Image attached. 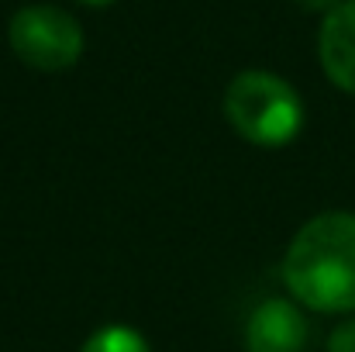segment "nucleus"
I'll use <instances>...</instances> for the list:
<instances>
[{
	"instance_id": "nucleus-7",
	"label": "nucleus",
	"mask_w": 355,
	"mask_h": 352,
	"mask_svg": "<svg viewBox=\"0 0 355 352\" xmlns=\"http://www.w3.org/2000/svg\"><path fill=\"white\" fill-rule=\"evenodd\" d=\"M328 352H355V318L338 325L328 339Z\"/></svg>"
},
{
	"instance_id": "nucleus-6",
	"label": "nucleus",
	"mask_w": 355,
	"mask_h": 352,
	"mask_svg": "<svg viewBox=\"0 0 355 352\" xmlns=\"http://www.w3.org/2000/svg\"><path fill=\"white\" fill-rule=\"evenodd\" d=\"M80 352H148V342L131 325H104L83 342Z\"/></svg>"
},
{
	"instance_id": "nucleus-2",
	"label": "nucleus",
	"mask_w": 355,
	"mask_h": 352,
	"mask_svg": "<svg viewBox=\"0 0 355 352\" xmlns=\"http://www.w3.org/2000/svg\"><path fill=\"white\" fill-rule=\"evenodd\" d=\"M225 117L245 142L279 149L300 135L304 104L300 94L276 73L245 69L225 90Z\"/></svg>"
},
{
	"instance_id": "nucleus-8",
	"label": "nucleus",
	"mask_w": 355,
	"mask_h": 352,
	"mask_svg": "<svg viewBox=\"0 0 355 352\" xmlns=\"http://www.w3.org/2000/svg\"><path fill=\"white\" fill-rule=\"evenodd\" d=\"M297 3L307 10H335L338 7V0H297Z\"/></svg>"
},
{
	"instance_id": "nucleus-3",
	"label": "nucleus",
	"mask_w": 355,
	"mask_h": 352,
	"mask_svg": "<svg viewBox=\"0 0 355 352\" xmlns=\"http://www.w3.org/2000/svg\"><path fill=\"white\" fill-rule=\"evenodd\" d=\"M10 49L14 56L38 69V73H59L76 66V59L83 56V28L73 14L38 3V7H21L10 17L7 28Z\"/></svg>"
},
{
	"instance_id": "nucleus-9",
	"label": "nucleus",
	"mask_w": 355,
	"mask_h": 352,
	"mask_svg": "<svg viewBox=\"0 0 355 352\" xmlns=\"http://www.w3.org/2000/svg\"><path fill=\"white\" fill-rule=\"evenodd\" d=\"M80 3H90V7H104V3H111V0H80Z\"/></svg>"
},
{
	"instance_id": "nucleus-5",
	"label": "nucleus",
	"mask_w": 355,
	"mask_h": 352,
	"mask_svg": "<svg viewBox=\"0 0 355 352\" xmlns=\"http://www.w3.org/2000/svg\"><path fill=\"white\" fill-rule=\"evenodd\" d=\"M321 66L335 87L355 94V0H342L321 24Z\"/></svg>"
},
{
	"instance_id": "nucleus-4",
	"label": "nucleus",
	"mask_w": 355,
	"mask_h": 352,
	"mask_svg": "<svg viewBox=\"0 0 355 352\" xmlns=\"http://www.w3.org/2000/svg\"><path fill=\"white\" fill-rule=\"evenodd\" d=\"M307 335L311 325L293 301L266 297L245 321V352H304Z\"/></svg>"
},
{
	"instance_id": "nucleus-1",
	"label": "nucleus",
	"mask_w": 355,
	"mask_h": 352,
	"mask_svg": "<svg viewBox=\"0 0 355 352\" xmlns=\"http://www.w3.org/2000/svg\"><path fill=\"white\" fill-rule=\"evenodd\" d=\"M286 290L321 315L355 311V215L324 211L293 235L283 255Z\"/></svg>"
}]
</instances>
